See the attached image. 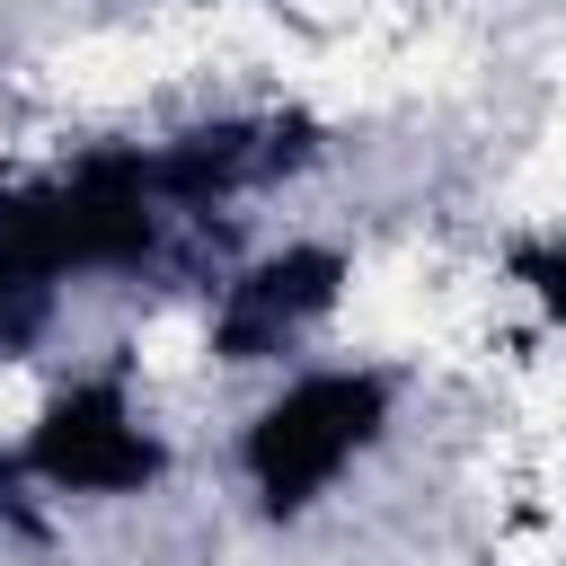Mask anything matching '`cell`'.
Listing matches in <instances>:
<instances>
[{"label":"cell","mask_w":566,"mask_h":566,"mask_svg":"<svg viewBox=\"0 0 566 566\" xmlns=\"http://www.w3.org/2000/svg\"><path fill=\"white\" fill-rule=\"evenodd\" d=\"M398 433V371L389 363H301L283 371L230 433V469L256 522L301 531L336 504L354 469H371Z\"/></svg>","instance_id":"1"},{"label":"cell","mask_w":566,"mask_h":566,"mask_svg":"<svg viewBox=\"0 0 566 566\" xmlns=\"http://www.w3.org/2000/svg\"><path fill=\"white\" fill-rule=\"evenodd\" d=\"M18 486L44 504H150L177 478V433L150 416L142 363H71L35 380L27 424L9 433Z\"/></svg>","instance_id":"2"},{"label":"cell","mask_w":566,"mask_h":566,"mask_svg":"<svg viewBox=\"0 0 566 566\" xmlns=\"http://www.w3.org/2000/svg\"><path fill=\"white\" fill-rule=\"evenodd\" d=\"M345 301H354V248L345 239H318V230L265 239L212 283V301L195 318V354L212 371H283L301 345H318L345 318Z\"/></svg>","instance_id":"3"},{"label":"cell","mask_w":566,"mask_h":566,"mask_svg":"<svg viewBox=\"0 0 566 566\" xmlns=\"http://www.w3.org/2000/svg\"><path fill=\"white\" fill-rule=\"evenodd\" d=\"M495 274H504V283L522 292V310H531L539 327H566V221H548V230H522V239H504Z\"/></svg>","instance_id":"4"},{"label":"cell","mask_w":566,"mask_h":566,"mask_svg":"<svg viewBox=\"0 0 566 566\" xmlns=\"http://www.w3.org/2000/svg\"><path fill=\"white\" fill-rule=\"evenodd\" d=\"M9 495H18V460H9V442H0V522H9Z\"/></svg>","instance_id":"5"}]
</instances>
